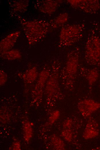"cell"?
I'll return each instance as SVG.
<instances>
[{
	"label": "cell",
	"instance_id": "1",
	"mask_svg": "<svg viewBox=\"0 0 100 150\" xmlns=\"http://www.w3.org/2000/svg\"><path fill=\"white\" fill-rule=\"evenodd\" d=\"M18 17L29 45L36 43L46 36L50 27L49 22L43 20L29 21L20 16Z\"/></svg>",
	"mask_w": 100,
	"mask_h": 150
},
{
	"label": "cell",
	"instance_id": "2",
	"mask_svg": "<svg viewBox=\"0 0 100 150\" xmlns=\"http://www.w3.org/2000/svg\"><path fill=\"white\" fill-rule=\"evenodd\" d=\"M80 51L78 47L70 50L68 54L65 67L63 70L62 79L67 87H73L79 70Z\"/></svg>",
	"mask_w": 100,
	"mask_h": 150
},
{
	"label": "cell",
	"instance_id": "3",
	"mask_svg": "<svg viewBox=\"0 0 100 150\" xmlns=\"http://www.w3.org/2000/svg\"><path fill=\"white\" fill-rule=\"evenodd\" d=\"M84 29V25L82 24L64 25L60 33L59 44L62 46L67 47L75 44L82 37Z\"/></svg>",
	"mask_w": 100,
	"mask_h": 150
},
{
	"label": "cell",
	"instance_id": "4",
	"mask_svg": "<svg viewBox=\"0 0 100 150\" xmlns=\"http://www.w3.org/2000/svg\"><path fill=\"white\" fill-rule=\"evenodd\" d=\"M84 59L88 64L100 68V38L96 35L91 34L88 38Z\"/></svg>",
	"mask_w": 100,
	"mask_h": 150
},
{
	"label": "cell",
	"instance_id": "5",
	"mask_svg": "<svg viewBox=\"0 0 100 150\" xmlns=\"http://www.w3.org/2000/svg\"><path fill=\"white\" fill-rule=\"evenodd\" d=\"M67 2L73 8L88 14H94L100 8V3L97 0H71Z\"/></svg>",
	"mask_w": 100,
	"mask_h": 150
},
{
	"label": "cell",
	"instance_id": "6",
	"mask_svg": "<svg viewBox=\"0 0 100 150\" xmlns=\"http://www.w3.org/2000/svg\"><path fill=\"white\" fill-rule=\"evenodd\" d=\"M77 106L82 115L87 117L100 108V103L93 99H86L79 101Z\"/></svg>",
	"mask_w": 100,
	"mask_h": 150
},
{
	"label": "cell",
	"instance_id": "7",
	"mask_svg": "<svg viewBox=\"0 0 100 150\" xmlns=\"http://www.w3.org/2000/svg\"><path fill=\"white\" fill-rule=\"evenodd\" d=\"M57 0H38L34 4L35 8L41 12L50 14L54 12L60 3Z\"/></svg>",
	"mask_w": 100,
	"mask_h": 150
},
{
	"label": "cell",
	"instance_id": "8",
	"mask_svg": "<svg viewBox=\"0 0 100 150\" xmlns=\"http://www.w3.org/2000/svg\"><path fill=\"white\" fill-rule=\"evenodd\" d=\"M79 70L80 75L86 80L90 86H93L99 78L100 72L96 67L89 68L81 67Z\"/></svg>",
	"mask_w": 100,
	"mask_h": 150
},
{
	"label": "cell",
	"instance_id": "9",
	"mask_svg": "<svg viewBox=\"0 0 100 150\" xmlns=\"http://www.w3.org/2000/svg\"><path fill=\"white\" fill-rule=\"evenodd\" d=\"M20 34V31H16L9 34L1 40L0 43V54L10 50Z\"/></svg>",
	"mask_w": 100,
	"mask_h": 150
},
{
	"label": "cell",
	"instance_id": "10",
	"mask_svg": "<svg viewBox=\"0 0 100 150\" xmlns=\"http://www.w3.org/2000/svg\"><path fill=\"white\" fill-rule=\"evenodd\" d=\"M28 0H13L9 2L11 14L19 15L24 12L27 9L29 5Z\"/></svg>",
	"mask_w": 100,
	"mask_h": 150
},
{
	"label": "cell",
	"instance_id": "11",
	"mask_svg": "<svg viewBox=\"0 0 100 150\" xmlns=\"http://www.w3.org/2000/svg\"><path fill=\"white\" fill-rule=\"evenodd\" d=\"M99 134L97 123L93 120L88 121L83 132V138L85 139H90L96 137Z\"/></svg>",
	"mask_w": 100,
	"mask_h": 150
},
{
	"label": "cell",
	"instance_id": "12",
	"mask_svg": "<svg viewBox=\"0 0 100 150\" xmlns=\"http://www.w3.org/2000/svg\"><path fill=\"white\" fill-rule=\"evenodd\" d=\"M68 19L69 15L67 12L61 13L50 21L49 22L50 27L53 28L62 27L68 21Z\"/></svg>",
	"mask_w": 100,
	"mask_h": 150
},
{
	"label": "cell",
	"instance_id": "13",
	"mask_svg": "<svg viewBox=\"0 0 100 150\" xmlns=\"http://www.w3.org/2000/svg\"><path fill=\"white\" fill-rule=\"evenodd\" d=\"M1 57L8 60H13L20 59L22 57L20 51L17 49L10 50L5 53L1 54Z\"/></svg>",
	"mask_w": 100,
	"mask_h": 150
},
{
	"label": "cell",
	"instance_id": "14",
	"mask_svg": "<svg viewBox=\"0 0 100 150\" xmlns=\"http://www.w3.org/2000/svg\"><path fill=\"white\" fill-rule=\"evenodd\" d=\"M52 143L57 150H64L65 149V145L63 141L58 136L54 135L51 138Z\"/></svg>",
	"mask_w": 100,
	"mask_h": 150
},
{
	"label": "cell",
	"instance_id": "15",
	"mask_svg": "<svg viewBox=\"0 0 100 150\" xmlns=\"http://www.w3.org/2000/svg\"><path fill=\"white\" fill-rule=\"evenodd\" d=\"M24 137L25 140L28 141L32 135L33 131L31 123L27 122L24 124L23 127Z\"/></svg>",
	"mask_w": 100,
	"mask_h": 150
},
{
	"label": "cell",
	"instance_id": "16",
	"mask_svg": "<svg viewBox=\"0 0 100 150\" xmlns=\"http://www.w3.org/2000/svg\"><path fill=\"white\" fill-rule=\"evenodd\" d=\"M61 134L67 141L70 142L72 141L73 135L71 129H63L61 132Z\"/></svg>",
	"mask_w": 100,
	"mask_h": 150
},
{
	"label": "cell",
	"instance_id": "17",
	"mask_svg": "<svg viewBox=\"0 0 100 150\" xmlns=\"http://www.w3.org/2000/svg\"><path fill=\"white\" fill-rule=\"evenodd\" d=\"M60 115L59 111L56 110L53 111L49 119V123L53 124L59 118Z\"/></svg>",
	"mask_w": 100,
	"mask_h": 150
},
{
	"label": "cell",
	"instance_id": "18",
	"mask_svg": "<svg viewBox=\"0 0 100 150\" xmlns=\"http://www.w3.org/2000/svg\"><path fill=\"white\" fill-rule=\"evenodd\" d=\"M32 69L30 70V71L27 72V74H26V80L28 81V82H31L32 81H33L34 79L35 78L37 74H34L33 73L35 71L33 72V69L32 71Z\"/></svg>",
	"mask_w": 100,
	"mask_h": 150
},
{
	"label": "cell",
	"instance_id": "19",
	"mask_svg": "<svg viewBox=\"0 0 100 150\" xmlns=\"http://www.w3.org/2000/svg\"><path fill=\"white\" fill-rule=\"evenodd\" d=\"M72 124V120L70 118L66 120L63 124V129H71Z\"/></svg>",
	"mask_w": 100,
	"mask_h": 150
},
{
	"label": "cell",
	"instance_id": "20",
	"mask_svg": "<svg viewBox=\"0 0 100 150\" xmlns=\"http://www.w3.org/2000/svg\"><path fill=\"white\" fill-rule=\"evenodd\" d=\"M7 77L6 74L2 71H0V85H3L6 82Z\"/></svg>",
	"mask_w": 100,
	"mask_h": 150
},
{
	"label": "cell",
	"instance_id": "21",
	"mask_svg": "<svg viewBox=\"0 0 100 150\" xmlns=\"http://www.w3.org/2000/svg\"><path fill=\"white\" fill-rule=\"evenodd\" d=\"M12 149L14 150H20V144L19 142H16L13 145Z\"/></svg>",
	"mask_w": 100,
	"mask_h": 150
},
{
	"label": "cell",
	"instance_id": "22",
	"mask_svg": "<svg viewBox=\"0 0 100 150\" xmlns=\"http://www.w3.org/2000/svg\"><path fill=\"white\" fill-rule=\"evenodd\" d=\"M97 149V150H100V147L97 148L96 149Z\"/></svg>",
	"mask_w": 100,
	"mask_h": 150
}]
</instances>
